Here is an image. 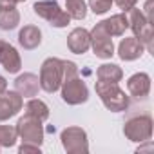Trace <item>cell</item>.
I'll list each match as a JSON object with an SVG mask.
<instances>
[{
    "mask_svg": "<svg viewBox=\"0 0 154 154\" xmlns=\"http://www.w3.org/2000/svg\"><path fill=\"white\" fill-rule=\"evenodd\" d=\"M96 94L100 96L102 103L105 105V109H109L111 112H122L129 109V96L125 94L123 89H120L118 84H111V82H96L94 85Z\"/></svg>",
    "mask_w": 154,
    "mask_h": 154,
    "instance_id": "obj_1",
    "label": "cell"
},
{
    "mask_svg": "<svg viewBox=\"0 0 154 154\" xmlns=\"http://www.w3.org/2000/svg\"><path fill=\"white\" fill-rule=\"evenodd\" d=\"M63 80V65L60 58H45L42 67H40V76H38V82H40V89L45 93H56L62 85Z\"/></svg>",
    "mask_w": 154,
    "mask_h": 154,
    "instance_id": "obj_2",
    "label": "cell"
},
{
    "mask_svg": "<svg viewBox=\"0 0 154 154\" xmlns=\"http://www.w3.org/2000/svg\"><path fill=\"white\" fill-rule=\"evenodd\" d=\"M60 94L67 105H80L89 100V89H87L85 82L80 78V74L63 78L62 85H60Z\"/></svg>",
    "mask_w": 154,
    "mask_h": 154,
    "instance_id": "obj_3",
    "label": "cell"
},
{
    "mask_svg": "<svg viewBox=\"0 0 154 154\" xmlns=\"http://www.w3.org/2000/svg\"><path fill=\"white\" fill-rule=\"evenodd\" d=\"M33 11L36 17L47 20L53 27H65L71 22V17L58 6L56 0H38L33 4Z\"/></svg>",
    "mask_w": 154,
    "mask_h": 154,
    "instance_id": "obj_4",
    "label": "cell"
},
{
    "mask_svg": "<svg viewBox=\"0 0 154 154\" xmlns=\"http://www.w3.org/2000/svg\"><path fill=\"white\" fill-rule=\"evenodd\" d=\"M123 134L134 143H145L152 138V118L149 114L132 116L123 125Z\"/></svg>",
    "mask_w": 154,
    "mask_h": 154,
    "instance_id": "obj_5",
    "label": "cell"
},
{
    "mask_svg": "<svg viewBox=\"0 0 154 154\" xmlns=\"http://www.w3.org/2000/svg\"><path fill=\"white\" fill-rule=\"evenodd\" d=\"M44 122L31 116V114H26L22 118H18L17 122V132H18V138L24 141V143H33V145H42L44 143Z\"/></svg>",
    "mask_w": 154,
    "mask_h": 154,
    "instance_id": "obj_6",
    "label": "cell"
},
{
    "mask_svg": "<svg viewBox=\"0 0 154 154\" xmlns=\"http://www.w3.org/2000/svg\"><path fill=\"white\" fill-rule=\"evenodd\" d=\"M62 147L69 154H85L89 152V140L87 132L82 127H65L60 132Z\"/></svg>",
    "mask_w": 154,
    "mask_h": 154,
    "instance_id": "obj_7",
    "label": "cell"
},
{
    "mask_svg": "<svg viewBox=\"0 0 154 154\" xmlns=\"http://www.w3.org/2000/svg\"><path fill=\"white\" fill-rule=\"evenodd\" d=\"M129 27L132 29L134 36L145 45V49L152 51V24L147 22L145 15L141 13V9L132 8L129 11Z\"/></svg>",
    "mask_w": 154,
    "mask_h": 154,
    "instance_id": "obj_8",
    "label": "cell"
},
{
    "mask_svg": "<svg viewBox=\"0 0 154 154\" xmlns=\"http://www.w3.org/2000/svg\"><path fill=\"white\" fill-rule=\"evenodd\" d=\"M89 35H91V49H93V53H94L98 58H102V60L112 58V54H114L112 36L107 35V31L103 29L102 22H98V24L89 31Z\"/></svg>",
    "mask_w": 154,
    "mask_h": 154,
    "instance_id": "obj_9",
    "label": "cell"
},
{
    "mask_svg": "<svg viewBox=\"0 0 154 154\" xmlns=\"http://www.w3.org/2000/svg\"><path fill=\"white\" fill-rule=\"evenodd\" d=\"M24 107V96H20L17 91H6L0 94V123L17 116Z\"/></svg>",
    "mask_w": 154,
    "mask_h": 154,
    "instance_id": "obj_10",
    "label": "cell"
},
{
    "mask_svg": "<svg viewBox=\"0 0 154 154\" xmlns=\"http://www.w3.org/2000/svg\"><path fill=\"white\" fill-rule=\"evenodd\" d=\"M0 63L9 74H17L22 67L20 53L6 40H0Z\"/></svg>",
    "mask_w": 154,
    "mask_h": 154,
    "instance_id": "obj_11",
    "label": "cell"
},
{
    "mask_svg": "<svg viewBox=\"0 0 154 154\" xmlns=\"http://www.w3.org/2000/svg\"><path fill=\"white\" fill-rule=\"evenodd\" d=\"M67 47L74 54H84L91 49V35L84 27H76L67 36Z\"/></svg>",
    "mask_w": 154,
    "mask_h": 154,
    "instance_id": "obj_12",
    "label": "cell"
},
{
    "mask_svg": "<svg viewBox=\"0 0 154 154\" xmlns=\"http://www.w3.org/2000/svg\"><path fill=\"white\" fill-rule=\"evenodd\" d=\"M15 91L24 96V98H33L38 94L40 91V82H38V76L33 72H24L18 74L17 80H15Z\"/></svg>",
    "mask_w": 154,
    "mask_h": 154,
    "instance_id": "obj_13",
    "label": "cell"
},
{
    "mask_svg": "<svg viewBox=\"0 0 154 154\" xmlns=\"http://www.w3.org/2000/svg\"><path fill=\"white\" fill-rule=\"evenodd\" d=\"M145 53V45L136 38V36H129L123 38L118 45V56L123 62H134L138 58H141V54Z\"/></svg>",
    "mask_w": 154,
    "mask_h": 154,
    "instance_id": "obj_14",
    "label": "cell"
},
{
    "mask_svg": "<svg viewBox=\"0 0 154 154\" xmlns=\"http://www.w3.org/2000/svg\"><path fill=\"white\" fill-rule=\"evenodd\" d=\"M127 91L131 93V96L143 100L149 96L150 93V76L147 72H136L127 80Z\"/></svg>",
    "mask_w": 154,
    "mask_h": 154,
    "instance_id": "obj_15",
    "label": "cell"
},
{
    "mask_svg": "<svg viewBox=\"0 0 154 154\" xmlns=\"http://www.w3.org/2000/svg\"><path fill=\"white\" fill-rule=\"evenodd\" d=\"M102 26L109 36H123L125 31L129 29L127 13H118V15H112L111 18H105V20H102Z\"/></svg>",
    "mask_w": 154,
    "mask_h": 154,
    "instance_id": "obj_16",
    "label": "cell"
},
{
    "mask_svg": "<svg viewBox=\"0 0 154 154\" xmlns=\"http://www.w3.org/2000/svg\"><path fill=\"white\" fill-rule=\"evenodd\" d=\"M18 44H20V47H24L27 51L36 49L42 44V31L36 26H24L18 31Z\"/></svg>",
    "mask_w": 154,
    "mask_h": 154,
    "instance_id": "obj_17",
    "label": "cell"
},
{
    "mask_svg": "<svg viewBox=\"0 0 154 154\" xmlns=\"http://www.w3.org/2000/svg\"><path fill=\"white\" fill-rule=\"evenodd\" d=\"M96 78L100 82H111V84H118L123 78V71L120 65L116 63H102L96 69Z\"/></svg>",
    "mask_w": 154,
    "mask_h": 154,
    "instance_id": "obj_18",
    "label": "cell"
},
{
    "mask_svg": "<svg viewBox=\"0 0 154 154\" xmlns=\"http://www.w3.org/2000/svg\"><path fill=\"white\" fill-rule=\"evenodd\" d=\"M22 109H24L26 114H31V116H35V118H38L42 122H45L49 118V107H47V103L42 102V100H38V98H29Z\"/></svg>",
    "mask_w": 154,
    "mask_h": 154,
    "instance_id": "obj_19",
    "label": "cell"
},
{
    "mask_svg": "<svg viewBox=\"0 0 154 154\" xmlns=\"http://www.w3.org/2000/svg\"><path fill=\"white\" fill-rule=\"evenodd\" d=\"M20 24V13L17 8H2L0 9V29L11 31L17 29Z\"/></svg>",
    "mask_w": 154,
    "mask_h": 154,
    "instance_id": "obj_20",
    "label": "cell"
},
{
    "mask_svg": "<svg viewBox=\"0 0 154 154\" xmlns=\"http://www.w3.org/2000/svg\"><path fill=\"white\" fill-rule=\"evenodd\" d=\"M67 15L74 20H84L87 17V2L85 0H65Z\"/></svg>",
    "mask_w": 154,
    "mask_h": 154,
    "instance_id": "obj_21",
    "label": "cell"
},
{
    "mask_svg": "<svg viewBox=\"0 0 154 154\" xmlns=\"http://www.w3.org/2000/svg\"><path fill=\"white\" fill-rule=\"evenodd\" d=\"M18 140L17 127L13 125H0V147H13Z\"/></svg>",
    "mask_w": 154,
    "mask_h": 154,
    "instance_id": "obj_22",
    "label": "cell"
},
{
    "mask_svg": "<svg viewBox=\"0 0 154 154\" xmlns=\"http://www.w3.org/2000/svg\"><path fill=\"white\" fill-rule=\"evenodd\" d=\"M112 0H89L87 2V8L94 13V15H103L107 13L111 8H112Z\"/></svg>",
    "mask_w": 154,
    "mask_h": 154,
    "instance_id": "obj_23",
    "label": "cell"
},
{
    "mask_svg": "<svg viewBox=\"0 0 154 154\" xmlns=\"http://www.w3.org/2000/svg\"><path fill=\"white\" fill-rule=\"evenodd\" d=\"M141 13L145 15V18H147L149 24L154 22V0H147L145 6H143V9H141Z\"/></svg>",
    "mask_w": 154,
    "mask_h": 154,
    "instance_id": "obj_24",
    "label": "cell"
},
{
    "mask_svg": "<svg viewBox=\"0 0 154 154\" xmlns=\"http://www.w3.org/2000/svg\"><path fill=\"white\" fill-rule=\"evenodd\" d=\"M114 4L122 9V13H129L132 8H136L138 0H114Z\"/></svg>",
    "mask_w": 154,
    "mask_h": 154,
    "instance_id": "obj_25",
    "label": "cell"
},
{
    "mask_svg": "<svg viewBox=\"0 0 154 154\" xmlns=\"http://www.w3.org/2000/svg\"><path fill=\"white\" fill-rule=\"evenodd\" d=\"M18 152H20V154H29V152L40 154V147H38V145H33V143H24V141H22V145L18 147Z\"/></svg>",
    "mask_w": 154,
    "mask_h": 154,
    "instance_id": "obj_26",
    "label": "cell"
},
{
    "mask_svg": "<svg viewBox=\"0 0 154 154\" xmlns=\"http://www.w3.org/2000/svg\"><path fill=\"white\" fill-rule=\"evenodd\" d=\"M18 0H0V9L2 8H17Z\"/></svg>",
    "mask_w": 154,
    "mask_h": 154,
    "instance_id": "obj_27",
    "label": "cell"
},
{
    "mask_svg": "<svg viewBox=\"0 0 154 154\" xmlns=\"http://www.w3.org/2000/svg\"><path fill=\"white\" fill-rule=\"evenodd\" d=\"M6 91H8V80L0 74V94H4Z\"/></svg>",
    "mask_w": 154,
    "mask_h": 154,
    "instance_id": "obj_28",
    "label": "cell"
},
{
    "mask_svg": "<svg viewBox=\"0 0 154 154\" xmlns=\"http://www.w3.org/2000/svg\"><path fill=\"white\" fill-rule=\"evenodd\" d=\"M18 2H26V0H18Z\"/></svg>",
    "mask_w": 154,
    "mask_h": 154,
    "instance_id": "obj_29",
    "label": "cell"
},
{
    "mask_svg": "<svg viewBox=\"0 0 154 154\" xmlns=\"http://www.w3.org/2000/svg\"><path fill=\"white\" fill-rule=\"evenodd\" d=\"M112 2H114V0H112Z\"/></svg>",
    "mask_w": 154,
    "mask_h": 154,
    "instance_id": "obj_30",
    "label": "cell"
}]
</instances>
